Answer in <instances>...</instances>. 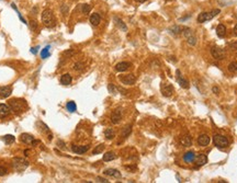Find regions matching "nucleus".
<instances>
[{"label":"nucleus","mask_w":237,"mask_h":183,"mask_svg":"<svg viewBox=\"0 0 237 183\" xmlns=\"http://www.w3.org/2000/svg\"><path fill=\"white\" fill-rule=\"evenodd\" d=\"M9 106L11 111L15 113H21L27 108V101L23 99H11L9 101Z\"/></svg>","instance_id":"f257e3e1"},{"label":"nucleus","mask_w":237,"mask_h":183,"mask_svg":"<svg viewBox=\"0 0 237 183\" xmlns=\"http://www.w3.org/2000/svg\"><path fill=\"white\" fill-rule=\"evenodd\" d=\"M41 19H42V22L44 23V25L47 27V28H53L55 24H56L55 15L54 13H53V11L50 9H45L42 12Z\"/></svg>","instance_id":"f03ea898"},{"label":"nucleus","mask_w":237,"mask_h":183,"mask_svg":"<svg viewBox=\"0 0 237 183\" xmlns=\"http://www.w3.org/2000/svg\"><path fill=\"white\" fill-rule=\"evenodd\" d=\"M12 166L15 171L18 172H22L29 167V161L24 158H20V157H15L12 159Z\"/></svg>","instance_id":"7ed1b4c3"},{"label":"nucleus","mask_w":237,"mask_h":183,"mask_svg":"<svg viewBox=\"0 0 237 183\" xmlns=\"http://www.w3.org/2000/svg\"><path fill=\"white\" fill-rule=\"evenodd\" d=\"M221 12L219 9H215L211 12H201L199 15H198V22L199 23H203V22H206V21H210L212 19L216 17L217 14Z\"/></svg>","instance_id":"20e7f679"},{"label":"nucleus","mask_w":237,"mask_h":183,"mask_svg":"<svg viewBox=\"0 0 237 183\" xmlns=\"http://www.w3.org/2000/svg\"><path fill=\"white\" fill-rule=\"evenodd\" d=\"M213 142L217 148H222V149L228 147V145H229V142H228L227 138L223 136V135H219V134L215 135L213 137Z\"/></svg>","instance_id":"39448f33"},{"label":"nucleus","mask_w":237,"mask_h":183,"mask_svg":"<svg viewBox=\"0 0 237 183\" xmlns=\"http://www.w3.org/2000/svg\"><path fill=\"white\" fill-rule=\"evenodd\" d=\"M182 33H183V35H184V37H186L187 43L189 44V45H191V46L196 45V35H194V33L192 32L191 29L186 28L184 30H183Z\"/></svg>","instance_id":"423d86ee"},{"label":"nucleus","mask_w":237,"mask_h":183,"mask_svg":"<svg viewBox=\"0 0 237 183\" xmlns=\"http://www.w3.org/2000/svg\"><path fill=\"white\" fill-rule=\"evenodd\" d=\"M118 79H120V81L123 83V85H126V86H132V85H134L135 81H136V77H135L133 73H128V75L120 76Z\"/></svg>","instance_id":"0eeeda50"},{"label":"nucleus","mask_w":237,"mask_h":183,"mask_svg":"<svg viewBox=\"0 0 237 183\" xmlns=\"http://www.w3.org/2000/svg\"><path fill=\"white\" fill-rule=\"evenodd\" d=\"M160 90H161V93L164 96H171L173 93V87L172 85L170 83H166V82H163L161 86H160Z\"/></svg>","instance_id":"6e6552de"},{"label":"nucleus","mask_w":237,"mask_h":183,"mask_svg":"<svg viewBox=\"0 0 237 183\" xmlns=\"http://www.w3.org/2000/svg\"><path fill=\"white\" fill-rule=\"evenodd\" d=\"M37 127H40V131H41L42 133L47 135L48 140H52V139H53V134L50 133V128H48V126H47L46 124H44L43 122H41V121H39V122H37Z\"/></svg>","instance_id":"1a4fd4ad"},{"label":"nucleus","mask_w":237,"mask_h":183,"mask_svg":"<svg viewBox=\"0 0 237 183\" xmlns=\"http://www.w3.org/2000/svg\"><path fill=\"white\" fill-rule=\"evenodd\" d=\"M211 54H212V56L214 57L215 59H223L224 56H225L224 50L219 48V47H216V46L211 48Z\"/></svg>","instance_id":"9d476101"},{"label":"nucleus","mask_w":237,"mask_h":183,"mask_svg":"<svg viewBox=\"0 0 237 183\" xmlns=\"http://www.w3.org/2000/svg\"><path fill=\"white\" fill-rule=\"evenodd\" d=\"M176 75H177V82L180 85V87L184 88V89H188V88L190 87V85H189V81H188V80H186V79L182 77V75H181V71H180L179 69H177V71H176Z\"/></svg>","instance_id":"9b49d317"},{"label":"nucleus","mask_w":237,"mask_h":183,"mask_svg":"<svg viewBox=\"0 0 237 183\" xmlns=\"http://www.w3.org/2000/svg\"><path fill=\"white\" fill-rule=\"evenodd\" d=\"M122 119V111L121 109H116L113 111V113L111 114V122L113 124H118Z\"/></svg>","instance_id":"f8f14e48"},{"label":"nucleus","mask_w":237,"mask_h":183,"mask_svg":"<svg viewBox=\"0 0 237 183\" xmlns=\"http://www.w3.org/2000/svg\"><path fill=\"white\" fill-rule=\"evenodd\" d=\"M12 93V87L11 86H2L0 87V98L1 99H6L10 96V94Z\"/></svg>","instance_id":"ddd939ff"},{"label":"nucleus","mask_w":237,"mask_h":183,"mask_svg":"<svg viewBox=\"0 0 237 183\" xmlns=\"http://www.w3.org/2000/svg\"><path fill=\"white\" fill-rule=\"evenodd\" d=\"M20 140L22 142H24V144H27V145H30V144H32V142L35 140V138H34V136L31 135V134L24 133L20 135Z\"/></svg>","instance_id":"4468645a"},{"label":"nucleus","mask_w":237,"mask_h":183,"mask_svg":"<svg viewBox=\"0 0 237 183\" xmlns=\"http://www.w3.org/2000/svg\"><path fill=\"white\" fill-rule=\"evenodd\" d=\"M10 112H11V109H10L9 105L4 104V103H0V119L7 117L10 114Z\"/></svg>","instance_id":"2eb2a0df"},{"label":"nucleus","mask_w":237,"mask_h":183,"mask_svg":"<svg viewBox=\"0 0 237 183\" xmlns=\"http://www.w3.org/2000/svg\"><path fill=\"white\" fill-rule=\"evenodd\" d=\"M210 140L211 139L210 137H209V135H206V134H202V135H200V136L198 137V144L202 147L208 146V145L210 144Z\"/></svg>","instance_id":"dca6fc26"},{"label":"nucleus","mask_w":237,"mask_h":183,"mask_svg":"<svg viewBox=\"0 0 237 183\" xmlns=\"http://www.w3.org/2000/svg\"><path fill=\"white\" fill-rule=\"evenodd\" d=\"M103 174L105 175H109V177H112V178H121L122 174L121 172L116 169H112V168H109V169H105L103 171Z\"/></svg>","instance_id":"f3484780"},{"label":"nucleus","mask_w":237,"mask_h":183,"mask_svg":"<svg viewBox=\"0 0 237 183\" xmlns=\"http://www.w3.org/2000/svg\"><path fill=\"white\" fill-rule=\"evenodd\" d=\"M130 67H131L130 63H128V61H121V63L115 65V70L120 71V73H123V71H126Z\"/></svg>","instance_id":"a211bd4d"},{"label":"nucleus","mask_w":237,"mask_h":183,"mask_svg":"<svg viewBox=\"0 0 237 183\" xmlns=\"http://www.w3.org/2000/svg\"><path fill=\"white\" fill-rule=\"evenodd\" d=\"M88 149H89V146H77V145H73V146H72V150H73L75 154H77V155L85 154V152L88 151Z\"/></svg>","instance_id":"6ab92c4d"},{"label":"nucleus","mask_w":237,"mask_h":183,"mask_svg":"<svg viewBox=\"0 0 237 183\" xmlns=\"http://www.w3.org/2000/svg\"><path fill=\"white\" fill-rule=\"evenodd\" d=\"M194 161H196V165L198 166V167H201V166H204L205 163L208 162V157L205 155H203V154H201V155L196 156Z\"/></svg>","instance_id":"aec40b11"},{"label":"nucleus","mask_w":237,"mask_h":183,"mask_svg":"<svg viewBox=\"0 0 237 183\" xmlns=\"http://www.w3.org/2000/svg\"><path fill=\"white\" fill-rule=\"evenodd\" d=\"M73 81V78L69 73H64L62 77H60V83L63 86H69Z\"/></svg>","instance_id":"412c9836"},{"label":"nucleus","mask_w":237,"mask_h":183,"mask_svg":"<svg viewBox=\"0 0 237 183\" xmlns=\"http://www.w3.org/2000/svg\"><path fill=\"white\" fill-rule=\"evenodd\" d=\"M184 27H181V25H173V27H171V28L169 29V32L171 33V34H173V35H179V34H181V33L183 32V30H184Z\"/></svg>","instance_id":"4be33fe9"},{"label":"nucleus","mask_w":237,"mask_h":183,"mask_svg":"<svg viewBox=\"0 0 237 183\" xmlns=\"http://www.w3.org/2000/svg\"><path fill=\"white\" fill-rule=\"evenodd\" d=\"M100 21H101V17L99 13H92L91 15H90V23H91L92 25H95V27L99 25V24H100Z\"/></svg>","instance_id":"5701e85b"},{"label":"nucleus","mask_w":237,"mask_h":183,"mask_svg":"<svg viewBox=\"0 0 237 183\" xmlns=\"http://www.w3.org/2000/svg\"><path fill=\"white\" fill-rule=\"evenodd\" d=\"M180 144L184 147H189L192 145V139L189 135H184L182 137H180Z\"/></svg>","instance_id":"b1692460"},{"label":"nucleus","mask_w":237,"mask_h":183,"mask_svg":"<svg viewBox=\"0 0 237 183\" xmlns=\"http://www.w3.org/2000/svg\"><path fill=\"white\" fill-rule=\"evenodd\" d=\"M194 158H196L194 151H188L187 154H184V156H183V160L186 162H192V161H194Z\"/></svg>","instance_id":"393cba45"},{"label":"nucleus","mask_w":237,"mask_h":183,"mask_svg":"<svg viewBox=\"0 0 237 183\" xmlns=\"http://www.w3.org/2000/svg\"><path fill=\"white\" fill-rule=\"evenodd\" d=\"M216 34L219 37H224L226 34V28L224 27L223 24H219L216 28Z\"/></svg>","instance_id":"a878e982"},{"label":"nucleus","mask_w":237,"mask_h":183,"mask_svg":"<svg viewBox=\"0 0 237 183\" xmlns=\"http://www.w3.org/2000/svg\"><path fill=\"white\" fill-rule=\"evenodd\" d=\"M116 158V155L113 151H108L103 155V161H112Z\"/></svg>","instance_id":"bb28decb"},{"label":"nucleus","mask_w":237,"mask_h":183,"mask_svg":"<svg viewBox=\"0 0 237 183\" xmlns=\"http://www.w3.org/2000/svg\"><path fill=\"white\" fill-rule=\"evenodd\" d=\"M50 46L47 45L46 47H44V48L41 50V58H42V59H46L47 57H50Z\"/></svg>","instance_id":"cd10ccee"},{"label":"nucleus","mask_w":237,"mask_h":183,"mask_svg":"<svg viewBox=\"0 0 237 183\" xmlns=\"http://www.w3.org/2000/svg\"><path fill=\"white\" fill-rule=\"evenodd\" d=\"M114 22H115V24H116L122 31H126V30H128V27L125 25V23H124L120 18H114Z\"/></svg>","instance_id":"c85d7f7f"},{"label":"nucleus","mask_w":237,"mask_h":183,"mask_svg":"<svg viewBox=\"0 0 237 183\" xmlns=\"http://www.w3.org/2000/svg\"><path fill=\"white\" fill-rule=\"evenodd\" d=\"M66 109H67L68 112L73 113V112H76L77 105H76V103H75L74 101H69V102H67V104H66Z\"/></svg>","instance_id":"c756f323"},{"label":"nucleus","mask_w":237,"mask_h":183,"mask_svg":"<svg viewBox=\"0 0 237 183\" xmlns=\"http://www.w3.org/2000/svg\"><path fill=\"white\" fill-rule=\"evenodd\" d=\"M104 136L107 139H113L114 136H115V133L112 128H107L104 131Z\"/></svg>","instance_id":"7c9ffc66"},{"label":"nucleus","mask_w":237,"mask_h":183,"mask_svg":"<svg viewBox=\"0 0 237 183\" xmlns=\"http://www.w3.org/2000/svg\"><path fill=\"white\" fill-rule=\"evenodd\" d=\"M131 133H132V125H128V126L122 131V137L128 138V136L131 135Z\"/></svg>","instance_id":"2f4dec72"},{"label":"nucleus","mask_w":237,"mask_h":183,"mask_svg":"<svg viewBox=\"0 0 237 183\" xmlns=\"http://www.w3.org/2000/svg\"><path fill=\"white\" fill-rule=\"evenodd\" d=\"M14 140H15V137H14L13 135H5V136H4V142H5L7 145L13 144Z\"/></svg>","instance_id":"473e14b6"},{"label":"nucleus","mask_w":237,"mask_h":183,"mask_svg":"<svg viewBox=\"0 0 237 183\" xmlns=\"http://www.w3.org/2000/svg\"><path fill=\"white\" fill-rule=\"evenodd\" d=\"M104 147L105 146L103 145V144H100V145H98V146H97L96 148L93 149L92 154H93V155H98V154H101L102 151L104 150Z\"/></svg>","instance_id":"72a5a7b5"},{"label":"nucleus","mask_w":237,"mask_h":183,"mask_svg":"<svg viewBox=\"0 0 237 183\" xmlns=\"http://www.w3.org/2000/svg\"><path fill=\"white\" fill-rule=\"evenodd\" d=\"M83 68H85V64L81 61H77L74 65V70H76V71H81V70H83Z\"/></svg>","instance_id":"f704fd0d"},{"label":"nucleus","mask_w":237,"mask_h":183,"mask_svg":"<svg viewBox=\"0 0 237 183\" xmlns=\"http://www.w3.org/2000/svg\"><path fill=\"white\" fill-rule=\"evenodd\" d=\"M108 90L111 94H116L118 93V87H115L113 83H109L108 85Z\"/></svg>","instance_id":"c9c22d12"},{"label":"nucleus","mask_w":237,"mask_h":183,"mask_svg":"<svg viewBox=\"0 0 237 183\" xmlns=\"http://www.w3.org/2000/svg\"><path fill=\"white\" fill-rule=\"evenodd\" d=\"M81 11L83 14H88L90 11H91V6L88 5V3H85V5L81 6Z\"/></svg>","instance_id":"e433bc0d"},{"label":"nucleus","mask_w":237,"mask_h":183,"mask_svg":"<svg viewBox=\"0 0 237 183\" xmlns=\"http://www.w3.org/2000/svg\"><path fill=\"white\" fill-rule=\"evenodd\" d=\"M228 70L231 73H236L237 71V63L236 61H233L231 64L228 65Z\"/></svg>","instance_id":"4c0bfd02"},{"label":"nucleus","mask_w":237,"mask_h":183,"mask_svg":"<svg viewBox=\"0 0 237 183\" xmlns=\"http://www.w3.org/2000/svg\"><path fill=\"white\" fill-rule=\"evenodd\" d=\"M30 29L32 30L33 32L37 30V23L35 20H31V21H30Z\"/></svg>","instance_id":"58836bf2"},{"label":"nucleus","mask_w":237,"mask_h":183,"mask_svg":"<svg viewBox=\"0 0 237 183\" xmlns=\"http://www.w3.org/2000/svg\"><path fill=\"white\" fill-rule=\"evenodd\" d=\"M7 169H6L5 167H2V166H0V177H4V175H6L7 174Z\"/></svg>","instance_id":"ea45409f"},{"label":"nucleus","mask_w":237,"mask_h":183,"mask_svg":"<svg viewBox=\"0 0 237 183\" xmlns=\"http://www.w3.org/2000/svg\"><path fill=\"white\" fill-rule=\"evenodd\" d=\"M228 46H229V48L233 50H237V42H232V43H229L228 44Z\"/></svg>","instance_id":"a19ab883"},{"label":"nucleus","mask_w":237,"mask_h":183,"mask_svg":"<svg viewBox=\"0 0 237 183\" xmlns=\"http://www.w3.org/2000/svg\"><path fill=\"white\" fill-rule=\"evenodd\" d=\"M118 92H121L122 94H128V90L123 89L122 87H118Z\"/></svg>","instance_id":"79ce46f5"},{"label":"nucleus","mask_w":237,"mask_h":183,"mask_svg":"<svg viewBox=\"0 0 237 183\" xmlns=\"http://www.w3.org/2000/svg\"><path fill=\"white\" fill-rule=\"evenodd\" d=\"M97 181H98V182H102V183H108V182H109L107 179H103V178H101V177H98V178H97Z\"/></svg>","instance_id":"37998d69"},{"label":"nucleus","mask_w":237,"mask_h":183,"mask_svg":"<svg viewBox=\"0 0 237 183\" xmlns=\"http://www.w3.org/2000/svg\"><path fill=\"white\" fill-rule=\"evenodd\" d=\"M39 48H40V47H39V46H35V47H32V48H31V53H32V54H36V53H37V50H39Z\"/></svg>","instance_id":"c03bdc74"},{"label":"nucleus","mask_w":237,"mask_h":183,"mask_svg":"<svg viewBox=\"0 0 237 183\" xmlns=\"http://www.w3.org/2000/svg\"><path fill=\"white\" fill-rule=\"evenodd\" d=\"M62 11H63V13H66V12L68 11V8H67V6H66V5L62 6Z\"/></svg>","instance_id":"a18cd8bd"},{"label":"nucleus","mask_w":237,"mask_h":183,"mask_svg":"<svg viewBox=\"0 0 237 183\" xmlns=\"http://www.w3.org/2000/svg\"><path fill=\"white\" fill-rule=\"evenodd\" d=\"M57 145H60V148H64V146H65V144L62 140H58V142H57Z\"/></svg>","instance_id":"49530a36"},{"label":"nucleus","mask_w":237,"mask_h":183,"mask_svg":"<svg viewBox=\"0 0 237 183\" xmlns=\"http://www.w3.org/2000/svg\"><path fill=\"white\" fill-rule=\"evenodd\" d=\"M234 34H235V35L237 36V24L235 25V27H234Z\"/></svg>","instance_id":"de8ad7c7"},{"label":"nucleus","mask_w":237,"mask_h":183,"mask_svg":"<svg viewBox=\"0 0 237 183\" xmlns=\"http://www.w3.org/2000/svg\"><path fill=\"white\" fill-rule=\"evenodd\" d=\"M213 91H214L215 93H216V94H217V93H219V88L214 87V88H213Z\"/></svg>","instance_id":"09e8293b"},{"label":"nucleus","mask_w":237,"mask_h":183,"mask_svg":"<svg viewBox=\"0 0 237 183\" xmlns=\"http://www.w3.org/2000/svg\"><path fill=\"white\" fill-rule=\"evenodd\" d=\"M137 2H141V3H143V2H145V1H147V0H136Z\"/></svg>","instance_id":"8fccbe9b"}]
</instances>
